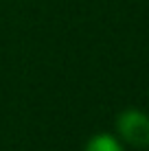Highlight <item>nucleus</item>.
<instances>
[{
	"label": "nucleus",
	"instance_id": "obj_1",
	"mask_svg": "<svg viewBox=\"0 0 149 151\" xmlns=\"http://www.w3.org/2000/svg\"><path fill=\"white\" fill-rule=\"evenodd\" d=\"M116 136L125 147L149 149V114L127 107L116 116Z\"/></svg>",
	"mask_w": 149,
	"mask_h": 151
},
{
	"label": "nucleus",
	"instance_id": "obj_2",
	"mask_svg": "<svg viewBox=\"0 0 149 151\" xmlns=\"http://www.w3.org/2000/svg\"><path fill=\"white\" fill-rule=\"evenodd\" d=\"M83 151H125V145L119 140V136L101 132L88 138V142L83 145Z\"/></svg>",
	"mask_w": 149,
	"mask_h": 151
}]
</instances>
